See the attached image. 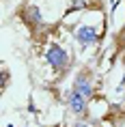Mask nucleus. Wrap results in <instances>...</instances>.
Listing matches in <instances>:
<instances>
[{
    "label": "nucleus",
    "mask_w": 125,
    "mask_h": 127,
    "mask_svg": "<svg viewBox=\"0 0 125 127\" xmlns=\"http://www.w3.org/2000/svg\"><path fill=\"white\" fill-rule=\"evenodd\" d=\"M45 63L50 65L52 71L58 73V71H63V69L69 67V54H67V50H63L58 43H50V47L45 50Z\"/></svg>",
    "instance_id": "1"
},
{
    "label": "nucleus",
    "mask_w": 125,
    "mask_h": 127,
    "mask_svg": "<svg viewBox=\"0 0 125 127\" xmlns=\"http://www.w3.org/2000/svg\"><path fill=\"white\" fill-rule=\"evenodd\" d=\"M73 91H78L82 97H93V93H95V86H93V75L88 69H80L78 75L73 78V84H71Z\"/></svg>",
    "instance_id": "2"
},
{
    "label": "nucleus",
    "mask_w": 125,
    "mask_h": 127,
    "mask_svg": "<svg viewBox=\"0 0 125 127\" xmlns=\"http://www.w3.org/2000/svg\"><path fill=\"white\" fill-rule=\"evenodd\" d=\"M65 101H67V108H69L73 114H84L86 108H88L86 97H82V95H80L78 91H73V88H69V91H67Z\"/></svg>",
    "instance_id": "3"
},
{
    "label": "nucleus",
    "mask_w": 125,
    "mask_h": 127,
    "mask_svg": "<svg viewBox=\"0 0 125 127\" xmlns=\"http://www.w3.org/2000/svg\"><path fill=\"white\" fill-rule=\"evenodd\" d=\"M76 41L80 43V47H88L97 41V28L91 24H82L80 28H76Z\"/></svg>",
    "instance_id": "4"
},
{
    "label": "nucleus",
    "mask_w": 125,
    "mask_h": 127,
    "mask_svg": "<svg viewBox=\"0 0 125 127\" xmlns=\"http://www.w3.org/2000/svg\"><path fill=\"white\" fill-rule=\"evenodd\" d=\"M22 20L26 22L28 26H33V28H37V26L43 24L41 13H39V7H37V4H28V7L24 9V13H22Z\"/></svg>",
    "instance_id": "5"
},
{
    "label": "nucleus",
    "mask_w": 125,
    "mask_h": 127,
    "mask_svg": "<svg viewBox=\"0 0 125 127\" xmlns=\"http://www.w3.org/2000/svg\"><path fill=\"white\" fill-rule=\"evenodd\" d=\"M73 127H91V123H86V121H78Z\"/></svg>",
    "instance_id": "6"
},
{
    "label": "nucleus",
    "mask_w": 125,
    "mask_h": 127,
    "mask_svg": "<svg viewBox=\"0 0 125 127\" xmlns=\"http://www.w3.org/2000/svg\"><path fill=\"white\" fill-rule=\"evenodd\" d=\"M7 82H9V73L4 71V75H2V86H7Z\"/></svg>",
    "instance_id": "7"
}]
</instances>
